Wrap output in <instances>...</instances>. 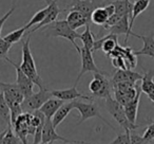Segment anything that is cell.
I'll use <instances>...</instances> for the list:
<instances>
[{"label":"cell","mask_w":154,"mask_h":144,"mask_svg":"<svg viewBox=\"0 0 154 144\" xmlns=\"http://www.w3.org/2000/svg\"><path fill=\"white\" fill-rule=\"evenodd\" d=\"M105 9H106V11H107L108 15H109V17L115 13V7H114L113 3H110V5H105Z\"/></svg>","instance_id":"cell-37"},{"label":"cell","mask_w":154,"mask_h":144,"mask_svg":"<svg viewBox=\"0 0 154 144\" xmlns=\"http://www.w3.org/2000/svg\"><path fill=\"white\" fill-rule=\"evenodd\" d=\"M73 105H74L75 109L78 110V112H79V114H80L79 121H78L77 124H82V122H85V121L89 120V119H91V118H97V119H100V120L103 121L105 124H107L110 128H112L113 130L116 131L115 127H114L109 121H107L101 116L99 107L96 103H92V102H91V103H86V102H84V101H77V100H75V101H73Z\"/></svg>","instance_id":"cell-4"},{"label":"cell","mask_w":154,"mask_h":144,"mask_svg":"<svg viewBox=\"0 0 154 144\" xmlns=\"http://www.w3.org/2000/svg\"><path fill=\"white\" fill-rule=\"evenodd\" d=\"M47 144H53V143H47Z\"/></svg>","instance_id":"cell-41"},{"label":"cell","mask_w":154,"mask_h":144,"mask_svg":"<svg viewBox=\"0 0 154 144\" xmlns=\"http://www.w3.org/2000/svg\"><path fill=\"white\" fill-rule=\"evenodd\" d=\"M14 11H15V5H13V7L11 8V10H10V11L8 12L7 14H5V15H3L2 17L0 18V35H1V31H2L3 24H5V21H7V20L9 19L10 16H11L12 14L14 13Z\"/></svg>","instance_id":"cell-36"},{"label":"cell","mask_w":154,"mask_h":144,"mask_svg":"<svg viewBox=\"0 0 154 144\" xmlns=\"http://www.w3.org/2000/svg\"><path fill=\"white\" fill-rule=\"evenodd\" d=\"M80 57H82V68H80V72L77 76V80L75 82V85L78 84L79 80L82 78V76L84 75L87 72H103V71L99 70L98 67L96 66L94 62V58H93V52L90 49L84 47L80 48Z\"/></svg>","instance_id":"cell-7"},{"label":"cell","mask_w":154,"mask_h":144,"mask_svg":"<svg viewBox=\"0 0 154 144\" xmlns=\"http://www.w3.org/2000/svg\"><path fill=\"white\" fill-rule=\"evenodd\" d=\"M149 141L145 139L143 136H138L136 133H130V144H148Z\"/></svg>","instance_id":"cell-34"},{"label":"cell","mask_w":154,"mask_h":144,"mask_svg":"<svg viewBox=\"0 0 154 144\" xmlns=\"http://www.w3.org/2000/svg\"><path fill=\"white\" fill-rule=\"evenodd\" d=\"M43 28H45V30H43V32H45V34H47L48 36L62 37V38L68 39V40L71 41V43L74 46L77 53H80V48L75 43V39L79 37V33H77L76 30L71 28L70 24H68L66 20H55L54 22L43 27Z\"/></svg>","instance_id":"cell-2"},{"label":"cell","mask_w":154,"mask_h":144,"mask_svg":"<svg viewBox=\"0 0 154 144\" xmlns=\"http://www.w3.org/2000/svg\"><path fill=\"white\" fill-rule=\"evenodd\" d=\"M12 43H10L9 41H7L5 38L0 37V59H7L8 58V53H9L10 49L12 47Z\"/></svg>","instance_id":"cell-32"},{"label":"cell","mask_w":154,"mask_h":144,"mask_svg":"<svg viewBox=\"0 0 154 144\" xmlns=\"http://www.w3.org/2000/svg\"><path fill=\"white\" fill-rule=\"evenodd\" d=\"M154 70H150L146 72L141 78L140 89L143 93L149 94L150 92L154 91Z\"/></svg>","instance_id":"cell-24"},{"label":"cell","mask_w":154,"mask_h":144,"mask_svg":"<svg viewBox=\"0 0 154 144\" xmlns=\"http://www.w3.org/2000/svg\"><path fill=\"white\" fill-rule=\"evenodd\" d=\"M47 14H48V7H45V9H42V10H40V11L37 12V13L35 14L32 18H31V20L28 22V24L24 26L26 27V30H30L33 26H37V24H39L41 21H43V19L45 18Z\"/></svg>","instance_id":"cell-28"},{"label":"cell","mask_w":154,"mask_h":144,"mask_svg":"<svg viewBox=\"0 0 154 144\" xmlns=\"http://www.w3.org/2000/svg\"><path fill=\"white\" fill-rule=\"evenodd\" d=\"M115 7V13L119 16H131L133 9V2L130 0H116L112 2Z\"/></svg>","instance_id":"cell-23"},{"label":"cell","mask_w":154,"mask_h":144,"mask_svg":"<svg viewBox=\"0 0 154 144\" xmlns=\"http://www.w3.org/2000/svg\"><path fill=\"white\" fill-rule=\"evenodd\" d=\"M56 127L53 125L52 119H47L43 126L42 130V138H41V142L45 144L47 143H53L54 141H63L66 143H77V140H68L66 138L59 136L56 133Z\"/></svg>","instance_id":"cell-11"},{"label":"cell","mask_w":154,"mask_h":144,"mask_svg":"<svg viewBox=\"0 0 154 144\" xmlns=\"http://www.w3.org/2000/svg\"><path fill=\"white\" fill-rule=\"evenodd\" d=\"M33 144H45V143H42V142H40V143H33Z\"/></svg>","instance_id":"cell-40"},{"label":"cell","mask_w":154,"mask_h":144,"mask_svg":"<svg viewBox=\"0 0 154 144\" xmlns=\"http://www.w3.org/2000/svg\"><path fill=\"white\" fill-rule=\"evenodd\" d=\"M3 85H5V83H2V82H1V81H0V88H1V87H2Z\"/></svg>","instance_id":"cell-39"},{"label":"cell","mask_w":154,"mask_h":144,"mask_svg":"<svg viewBox=\"0 0 154 144\" xmlns=\"http://www.w3.org/2000/svg\"><path fill=\"white\" fill-rule=\"evenodd\" d=\"M85 27H86V30H85L82 34H79L78 38L82 41V43H84L82 46H84V47L88 48V49H90L91 51L93 52V48H94V45H95V35L91 32L90 24H86Z\"/></svg>","instance_id":"cell-27"},{"label":"cell","mask_w":154,"mask_h":144,"mask_svg":"<svg viewBox=\"0 0 154 144\" xmlns=\"http://www.w3.org/2000/svg\"><path fill=\"white\" fill-rule=\"evenodd\" d=\"M108 18H109V15H108L105 7H97L96 9L92 12V15H91V22L101 27L107 22Z\"/></svg>","instance_id":"cell-25"},{"label":"cell","mask_w":154,"mask_h":144,"mask_svg":"<svg viewBox=\"0 0 154 144\" xmlns=\"http://www.w3.org/2000/svg\"><path fill=\"white\" fill-rule=\"evenodd\" d=\"M53 97L51 91L45 89H39L37 93H33L30 97L24 98L23 102L21 103V107L23 112H33L35 110H38L41 106L45 103L49 99Z\"/></svg>","instance_id":"cell-6"},{"label":"cell","mask_w":154,"mask_h":144,"mask_svg":"<svg viewBox=\"0 0 154 144\" xmlns=\"http://www.w3.org/2000/svg\"><path fill=\"white\" fill-rule=\"evenodd\" d=\"M66 20L70 24L71 28L74 29V30H77L80 27H84L86 24H91V20L89 18H87L84 14H82L78 11H75V10H70L69 11Z\"/></svg>","instance_id":"cell-16"},{"label":"cell","mask_w":154,"mask_h":144,"mask_svg":"<svg viewBox=\"0 0 154 144\" xmlns=\"http://www.w3.org/2000/svg\"><path fill=\"white\" fill-rule=\"evenodd\" d=\"M89 90L94 97L106 100L112 97L111 93L113 91V84L107 78L106 72H94L93 80L89 84Z\"/></svg>","instance_id":"cell-3"},{"label":"cell","mask_w":154,"mask_h":144,"mask_svg":"<svg viewBox=\"0 0 154 144\" xmlns=\"http://www.w3.org/2000/svg\"><path fill=\"white\" fill-rule=\"evenodd\" d=\"M98 7V0H73L70 10L80 12L91 20L92 12Z\"/></svg>","instance_id":"cell-14"},{"label":"cell","mask_w":154,"mask_h":144,"mask_svg":"<svg viewBox=\"0 0 154 144\" xmlns=\"http://www.w3.org/2000/svg\"><path fill=\"white\" fill-rule=\"evenodd\" d=\"M106 106H107V109H108V111H109V114H111L114 120L120 125V127H122V128L125 129V131H127V130L132 131L138 127L136 124H132V123L129 121V119L127 118L124 106L118 103L115 99H113L112 97L106 99Z\"/></svg>","instance_id":"cell-5"},{"label":"cell","mask_w":154,"mask_h":144,"mask_svg":"<svg viewBox=\"0 0 154 144\" xmlns=\"http://www.w3.org/2000/svg\"><path fill=\"white\" fill-rule=\"evenodd\" d=\"M143 92L139 87L138 92H137L136 97L134 98L133 100L129 101L126 105L124 106L125 111H126L127 118L129 119L132 124H135L136 123V119H137V111H138V104H139V99H140V93Z\"/></svg>","instance_id":"cell-17"},{"label":"cell","mask_w":154,"mask_h":144,"mask_svg":"<svg viewBox=\"0 0 154 144\" xmlns=\"http://www.w3.org/2000/svg\"><path fill=\"white\" fill-rule=\"evenodd\" d=\"M130 133L131 131L127 130L124 133H119L115 139L112 142L108 144H130ZM77 143L79 144H96V143H89V142H85V141H77Z\"/></svg>","instance_id":"cell-30"},{"label":"cell","mask_w":154,"mask_h":144,"mask_svg":"<svg viewBox=\"0 0 154 144\" xmlns=\"http://www.w3.org/2000/svg\"><path fill=\"white\" fill-rule=\"evenodd\" d=\"M18 139L19 138L17 136H15V133H13V127L9 126L8 127L7 133L3 137L2 144H18Z\"/></svg>","instance_id":"cell-31"},{"label":"cell","mask_w":154,"mask_h":144,"mask_svg":"<svg viewBox=\"0 0 154 144\" xmlns=\"http://www.w3.org/2000/svg\"><path fill=\"white\" fill-rule=\"evenodd\" d=\"M63 103H64V101H62V100L52 97L51 99H49L42 106H41V108L39 110L45 114L47 119H52L54 114H56V111L59 109V107Z\"/></svg>","instance_id":"cell-18"},{"label":"cell","mask_w":154,"mask_h":144,"mask_svg":"<svg viewBox=\"0 0 154 144\" xmlns=\"http://www.w3.org/2000/svg\"><path fill=\"white\" fill-rule=\"evenodd\" d=\"M5 60L9 62L11 65H13L14 68H15V70H16V83H17V85L19 86L20 90L22 91L24 98L30 97L31 94H33V93H34L33 92V89H34V85H35L34 83H33V81L31 80V78H29L26 73H24L21 69H20L19 65H17L16 62H14L13 60L10 59L9 57H8Z\"/></svg>","instance_id":"cell-8"},{"label":"cell","mask_w":154,"mask_h":144,"mask_svg":"<svg viewBox=\"0 0 154 144\" xmlns=\"http://www.w3.org/2000/svg\"><path fill=\"white\" fill-rule=\"evenodd\" d=\"M112 65L115 67L116 69H128L126 64V60L122 56H116V57H112Z\"/></svg>","instance_id":"cell-33"},{"label":"cell","mask_w":154,"mask_h":144,"mask_svg":"<svg viewBox=\"0 0 154 144\" xmlns=\"http://www.w3.org/2000/svg\"><path fill=\"white\" fill-rule=\"evenodd\" d=\"M0 119L8 124V127L12 126L11 122V110L7 103L3 92H0Z\"/></svg>","instance_id":"cell-26"},{"label":"cell","mask_w":154,"mask_h":144,"mask_svg":"<svg viewBox=\"0 0 154 144\" xmlns=\"http://www.w3.org/2000/svg\"><path fill=\"white\" fill-rule=\"evenodd\" d=\"M74 109V105H73V101L71 102H64L61 106L59 107V109L56 111V114L53 116L52 118V122H53V125L55 127H58V125L61 124V122L69 116L72 110Z\"/></svg>","instance_id":"cell-21"},{"label":"cell","mask_w":154,"mask_h":144,"mask_svg":"<svg viewBox=\"0 0 154 144\" xmlns=\"http://www.w3.org/2000/svg\"><path fill=\"white\" fill-rule=\"evenodd\" d=\"M57 1H58V0H57Z\"/></svg>","instance_id":"cell-42"},{"label":"cell","mask_w":154,"mask_h":144,"mask_svg":"<svg viewBox=\"0 0 154 144\" xmlns=\"http://www.w3.org/2000/svg\"><path fill=\"white\" fill-rule=\"evenodd\" d=\"M0 89L2 90V92L5 93V95H8V97L15 100V101L19 102V103H22V102H23L24 95H23V93H22V91L20 90L17 83H10V84L5 83V85H3Z\"/></svg>","instance_id":"cell-20"},{"label":"cell","mask_w":154,"mask_h":144,"mask_svg":"<svg viewBox=\"0 0 154 144\" xmlns=\"http://www.w3.org/2000/svg\"><path fill=\"white\" fill-rule=\"evenodd\" d=\"M130 24V16H124L122 17V19L117 22L116 24H114L113 27L109 29V33L110 34H115V35H120V34H125L126 35V38H125V45H127L128 43V38L130 35L134 37L138 38V34H135L134 32H132V30L129 27Z\"/></svg>","instance_id":"cell-13"},{"label":"cell","mask_w":154,"mask_h":144,"mask_svg":"<svg viewBox=\"0 0 154 144\" xmlns=\"http://www.w3.org/2000/svg\"><path fill=\"white\" fill-rule=\"evenodd\" d=\"M51 93L54 98H57L59 100H62L64 102H71L75 101V100L82 99V100H88V101L93 102L94 99L92 97H89L84 93L79 92L77 90V85H74L73 87L69 89H62V90H51Z\"/></svg>","instance_id":"cell-10"},{"label":"cell","mask_w":154,"mask_h":144,"mask_svg":"<svg viewBox=\"0 0 154 144\" xmlns=\"http://www.w3.org/2000/svg\"><path fill=\"white\" fill-rule=\"evenodd\" d=\"M143 75L140 73H137L135 71H132L131 69H117L113 78H112V84L119 82H129L132 84H136V82L141 81Z\"/></svg>","instance_id":"cell-15"},{"label":"cell","mask_w":154,"mask_h":144,"mask_svg":"<svg viewBox=\"0 0 154 144\" xmlns=\"http://www.w3.org/2000/svg\"><path fill=\"white\" fill-rule=\"evenodd\" d=\"M147 95H148V98H149V99L151 100V101L154 103V91H152V92H150L149 94H147Z\"/></svg>","instance_id":"cell-38"},{"label":"cell","mask_w":154,"mask_h":144,"mask_svg":"<svg viewBox=\"0 0 154 144\" xmlns=\"http://www.w3.org/2000/svg\"><path fill=\"white\" fill-rule=\"evenodd\" d=\"M143 137L149 142L154 139V122L147 127V129H146L145 133H143Z\"/></svg>","instance_id":"cell-35"},{"label":"cell","mask_w":154,"mask_h":144,"mask_svg":"<svg viewBox=\"0 0 154 144\" xmlns=\"http://www.w3.org/2000/svg\"><path fill=\"white\" fill-rule=\"evenodd\" d=\"M149 5H150V0H135V2L133 3L132 13H131V16H130V24H129L131 30H132V28H133L135 19H136L143 11L147 10Z\"/></svg>","instance_id":"cell-22"},{"label":"cell","mask_w":154,"mask_h":144,"mask_svg":"<svg viewBox=\"0 0 154 144\" xmlns=\"http://www.w3.org/2000/svg\"><path fill=\"white\" fill-rule=\"evenodd\" d=\"M118 45V36L115 34H108L103 37H100L99 39L95 40V45L93 48V52L100 49L106 54H109L117 47Z\"/></svg>","instance_id":"cell-12"},{"label":"cell","mask_w":154,"mask_h":144,"mask_svg":"<svg viewBox=\"0 0 154 144\" xmlns=\"http://www.w3.org/2000/svg\"><path fill=\"white\" fill-rule=\"evenodd\" d=\"M30 41H31V37L28 36L26 40L22 45V62L19 65L20 69L33 81V83L35 85H37L39 87V89H45L47 87L45 86L40 75H39L34 57H33L32 51H31Z\"/></svg>","instance_id":"cell-1"},{"label":"cell","mask_w":154,"mask_h":144,"mask_svg":"<svg viewBox=\"0 0 154 144\" xmlns=\"http://www.w3.org/2000/svg\"><path fill=\"white\" fill-rule=\"evenodd\" d=\"M43 1L47 3V7H48L47 16H45V18L43 19V21H41L39 24L35 26L34 29H30L29 35L32 34V33L35 32V31L40 30V29H42L43 27L48 26V24H52V22H54L55 20H57L58 15H59L62 11H64V10H60L59 8H58L57 0H43Z\"/></svg>","instance_id":"cell-9"},{"label":"cell","mask_w":154,"mask_h":144,"mask_svg":"<svg viewBox=\"0 0 154 144\" xmlns=\"http://www.w3.org/2000/svg\"><path fill=\"white\" fill-rule=\"evenodd\" d=\"M138 38L143 40V48L138 51H134V53L138 55H147L150 57L154 58V35H138Z\"/></svg>","instance_id":"cell-19"},{"label":"cell","mask_w":154,"mask_h":144,"mask_svg":"<svg viewBox=\"0 0 154 144\" xmlns=\"http://www.w3.org/2000/svg\"><path fill=\"white\" fill-rule=\"evenodd\" d=\"M26 31V27H22V28H19V29H17V30L13 31V32L9 33V34L5 35L3 38H5L7 41H9L10 43L14 45V43H17L18 41H19L22 37H23Z\"/></svg>","instance_id":"cell-29"}]
</instances>
